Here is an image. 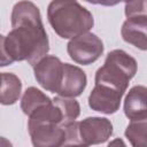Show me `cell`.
<instances>
[{
	"label": "cell",
	"instance_id": "30bf717a",
	"mask_svg": "<svg viewBox=\"0 0 147 147\" xmlns=\"http://www.w3.org/2000/svg\"><path fill=\"white\" fill-rule=\"evenodd\" d=\"M147 16H137L127 18L121 29V34L124 41L133 45L134 47L146 51L147 49Z\"/></svg>",
	"mask_w": 147,
	"mask_h": 147
},
{
	"label": "cell",
	"instance_id": "4fadbf2b",
	"mask_svg": "<svg viewBox=\"0 0 147 147\" xmlns=\"http://www.w3.org/2000/svg\"><path fill=\"white\" fill-rule=\"evenodd\" d=\"M62 122V114L59 107L53 102H49L29 115L28 129H31L41 124H60Z\"/></svg>",
	"mask_w": 147,
	"mask_h": 147
},
{
	"label": "cell",
	"instance_id": "d4e9b609",
	"mask_svg": "<svg viewBox=\"0 0 147 147\" xmlns=\"http://www.w3.org/2000/svg\"><path fill=\"white\" fill-rule=\"evenodd\" d=\"M0 74H1V72H0Z\"/></svg>",
	"mask_w": 147,
	"mask_h": 147
},
{
	"label": "cell",
	"instance_id": "52a82bcc",
	"mask_svg": "<svg viewBox=\"0 0 147 147\" xmlns=\"http://www.w3.org/2000/svg\"><path fill=\"white\" fill-rule=\"evenodd\" d=\"M123 92L107 85L95 84L88 95V106L92 110L102 114H115L121 106Z\"/></svg>",
	"mask_w": 147,
	"mask_h": 147
},
{
	"label": "cell",
	"instance_id": "9c48e42d",
	"mask_svg": "<svg viewBox=\"0 0 147 147\" xmlns=\"http://www.w3.org/2000/svg\"><path fill=\"white\" fill-rule=\"evenodd\" d=\"M29 130L31 142L36 147L63 146L64 130L60 124H41Z\"/></svg>",
	"mask_w": 147,
	"mask_h": 147
},
{
	"label": "cell",
	"instance_id": "7402d4cb",
	"mask_svg": "<svg viewBox=\"0 0 147 147\" xmlns=\"http://www.w3.org/2000/svg\"><path fill=\"white\" fill-rule=\"evenodd\" d=\"M108 145H109V146H114V145H122V146H124L125 144H124V142H123L121 139H115L114 141H110Z\"/></svg>",
	"mask_w": 147,
	"mask_h": 147
},
{
	"label": "cell",
	"instance_id": "8992f818",
	"mask_svg": "<svg viewBox=\"0 0 147 147\" xmlns=\"http://www.w3.org/2000/svg\"><path fill=\"white\" fill-rule=\"evenodd\" d=\"M80 145H99L106 142L113 134V124L106 117H86L78 122Z\"/></svg>",
	"mask_w": 147,
	"mask_h": 147
},
{
	"label": "cell",
	"instance_id": "ac0fdd59",
	"mask_svg": "<svg viewBox=\"0 0 147 147\" xmlns=\"http://www.w3.org/2000/svg\"><path fill=\"white\" fill-rule=\"evenodd\" d=\"M64 130V141L63 146H71V145H80L79 139V131H78V122L74 121L71 123L62 125Z\"/></svg>",
	"mask_w": 147,
	"mask_h": 147
},
{
	"label": "cell",
	"instance_id": "d6986e66",
	"mask_svg": "<svg viewBox=\"0 0 147 147\" xmlns=\"http://www.w3.org/2000/svg\"><path fill=\"white\" fill-rule=\"evenodd\" d=\"M5 38H6V36L0 34V67H7V65H10L14 63L13 59L9 56V54L6 49Z\"/></svg>",
	"mask_w": 147,
	"mask_h": 147
},
{
	"label": "cell",
	"instance_id": "5bb4252c",
	"mask_svg": "<svg viewBox=\"0 0 147 147\" xmlns=\"http://www.w3.org/2000/svg\"><path fill=\"white\" fill-rule=\"evenodd\" d=\"M52 102V99L47 96L42 91L37 87H28L21 98V109L25 115H31L38 108Z\"/></svg>",
	"mask_w": 147,
	"mask_h": 147
},
{
	"label": "cell",
	"instance_id": "277c9868",
	"mask_svg": "<svg viewBox=\"0 0 147 147\" xmlns=\"http://www.w3.org/2000/svg\"><path fill=\"white\" fill-rule=\"evenodd\" d=\"M70 59L83 65L94 63L103 53V42L94 33L87 31L70 39L67 45Z\"/></svg>",
	"mask_w": 147,
	"mask_h": 147
},
{
	"label": "cell",
	"instance_id": "603a6c76",
	"mask_svg": "<svg viewBox=\"0 0 147 147\" xmlns=\"http://www.w3.org/2000/svg\"><path fill=\"white\" fill-rule=\"evenodd\" d=\"M90 3H93V5H101L102 3V0H85Z\"/></svg>",
	"mask_w": 147,
	"mask_h": 147
},
{
	"label": "cell",
	"instance_id": "7a4b0ae2",
	"mask_svg": "<svg viewBox=\"0 0 147 147\" xmlns=\"http://www.w3.org/2000/svg\"><path fill=\"white\" fill-rule=\"evenodd\" d=\"M47 18L54 32L63 39L87 32L94 25L92 13L77 0H52L47 7Z\"/></svg>",
	"mask_w": 147,
	"mask_h": 147
},
{
	"label": "cell",
	"instance_id": "6da1fadb",
	"mask_svg": "<svg viewBox=\"0 0 147 147\" xmlns=\"http://www.w3.org/2000/svg\"><path fill=\"white\" fill-rule=\"evenodd\" d=\"M11 30L5 38L6 49L13 61H26L33 65L49 51V41L39 8L29 0L14 5Z\"/></svg>",
	"mask_w": 147,
	"mask_h": 147
},
{
	"label": "cell",
	"instance_id": "7c38bea8",
	"mask_svg": "<svg viewBox=\"0 0 147 147\" xmlns=\"http://www.w3.org/2000/svg\"><path fill=\"white\" fill-rule=\"evenodd\" d=\"M22 82L11 72L0 74V103L3 106L14 105L21 96Z\"/></svg>",
	"mask_w": 147,
	"mask_h": 147
},
{
	"label": "cell",
	"instance_id": "ffe728a7",
	"mask_svg": "<svg viewBox=\"0 0 147 147\" xmlns=\"http://www.w3.org/2000/svg\"><path fill=\"white\" fill-rule=\"evenodd\" d=\"M121 1L123 0H102V6H108V7H111V6H116L117 3H119Z\"/></svg>",
	"mask_w": 147,
	"mask_h": 147
},
{
	"label": "cell",
	"instance_id": "44dd1931",
	"mask_svg": "<svg viewBox=\"0 0 147 147\" xmlns=\"http://www.w3.org/2000/svg\"><path fill=\"white\" fill-rule=\"evenodd\" d=\"M11 145V142L10 141H8L6 138H3V137H0V146H10Z\"/></svg>",
	"mask_w": 147,
	"mask_h": 147
},
{
	"label": "cell",
	"instance_id": "8fae6325",
	"mask_svg": "<svg viewBox=\"0 0 147 147\" xmlns=\"http://www.w3.org/2000/svg\"><path fill=\"white\" fill-rule=\"evenodd\" d=\"M146 87L142 85L133 86L126 94L124 100V114L130 119H146Z\"/></svg>",
	"mask_w": 147,
	"mask_h": 147
},
{
	"label": "cell",
	"instance_id": "3957f363",
	"mask_svg": "<svg viewBox=\"0 0 147 147\" xmlns=\"http://www.w3.org/2000/svg\"><path fill=\"white\" fill-rule=\"evenodd\" d=\"M137 69V61L130 54L123 49H114L107 54L103 65L96 70L95 84L107 85L125 93Z\"/></svg>",
	"mask_w": 147,
	"mask_h": 147
},
{
	"label": "cell",
	"instance_id": "ba28073f",
	"mask_svg": "<svg viewBox=\"0 0 147 147\" xmlns=\"http://www.w3.org/2000/svg\"><path fill=\"white\" fill-rule=\"evenodd\" d=\"M87 85L86 74L77 65L70 63H63V72L59 90L56 92L57 95L67 96V98H76L79 96Z\"/></svg>",
	"mask_w": 147,
	"mask_h": 147
},
{
	"label": "cell",
	"instance_id": "2e32d148",
	"mask_svg": "<svg viewBox=\"0 0 147 147\" xmlns=\"http://www.w3.org/2000/svg\"><path fill=\"white\" fill-rule=\"evenodd\" d=\"M125 137L134 147H146L147 144V118L133 119L126 126Z\"/></svg>",
	"mask_w": 147,
	"mask_h": 147
},
{
	"label": "cell",
	"instance_id": "5b68a950",
	"mask_svg": "<svg viewBox=\"0 0 147 147\" xmlns=\"http://www.w3.org/2000/svg\"><path fill=\"white\" fill-rule=\"evenodd\" d=\"M37 83L46 91L56 93L63 72V62L55 55H45L33 65Z\"/></svg>",
	"mask_w": 147,
	"mask_h": 147
},
{
	"label": "cell",
	"instance_id": "cb8c5ba5",
	"mask_svg": "<svg viewBox=\"0 0 147 147\" xmlns=\"http://www.w3.org/2000/svg\"><path fill=\"white\" fill-rule=\"evenodd\" d=\"M123 1H126V0H123Z\"/></svg>",
	"mask_w": 147,
	"mask_h": 147
},
{
	"label": "cell",
	"instance_id": "e0dca14e",
	"mask_svg": "<svg viewBox=\"0 0 147 147\" xmlns=\"http://www.w3.org/2000/svg\"><path fill=\"white\" fill-rule=\"evenodd\" d=\"M125 16L126 18L146 15V0H126L125 1Z\"/></svg>",
	"mask_w": 147,
	"mask_h": 147
},
{
	"label": "cell",
	"instance_id": "9a60e30c",
	"mask_svg": "<svg viewBox=\"0 0 147 147\" xmlns=\"http://www.w3.org/2000/svg\"><path fill=\"white\" fill-rule=\"evenodd\" d=\"M53 102L59 107L62 114V122L61 125L71 123L76 121L80 114V106L75 98H67L57 95L53 99Z\"/></svg>",
	"mask_w": 147,
	"mask_h": 147
}]
</instances>
